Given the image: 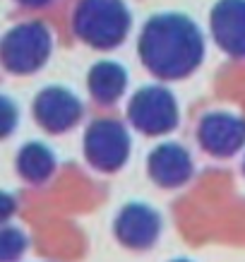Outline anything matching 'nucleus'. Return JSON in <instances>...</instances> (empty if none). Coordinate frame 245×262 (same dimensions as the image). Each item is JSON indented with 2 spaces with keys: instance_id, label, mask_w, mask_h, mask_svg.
I'll list each match as a JSON object with an SVG mask.
<instances>
[{
  "instance_id": "nucleus-1",
  "label": "nucleus",
  "mask_w": 245,
  "mask_h": 262,
  "mask_svg": "<svg viewBox=\"0 0 245 262\" xmlns=\"http://www.w3.org/2000/svg\"><path fill=\"white\" fill-rule=\"evenodd\" d=\"M202 56V39L192 22L183 17H157L142 34V58L147 68L164 77L190 72Z\"/></svg>"
},
{
  "instance_id": "nucleus-2",
  "label": "nucleus",
  "mask_w": 245,
  "mask_h": 262,
  "mask_svg": "<svg viewBox=\"0 0 245 262\" xmlns=\"http://www.w3.org/2000/svg\"><path fill=\"white\" fill-rule=\"evenodd\" d=\"M130 17L120 0H82L75 17L77 34L92 46H116L127 32Z\"/></svg>"
},
{
  "instance_id": "nucleus-3",
  "label": "nucleus",
  "mask_w": 245,
  "mask_h": 262,
  "mask_svg": "<svg viewBox=\"0 0 245 262\" xmlns=\"http://www.w3.org/2000/svg\"><path fill=\"white\" fill-rule=\"evenodd\" d=\"M48 56V34L41 24H24L3 41V58L15 70H32Z\"/></svg>"
},
{
  "instance_id": "nucleus-4",
  "label": "nucleus",
  "mask_w": 245,
  "mask_h": 262,
  "mask_svg": "<svg viewBox=\"0 0 245 262\" xmlns=\"http://www.w3.org/2000/svg\"><path fill=\"white\" fill-rule=\"evenodd\" d=\"M212 27L226 51L245 56V0H221L214 10Z\"/></svg>"
},
{
  "instance_id": "nucleus-5",
  "label": "nucleus",
  "mask_w": 245,
  "mask_h": 262,
  "mask_svg": "<svg viewBox=\"0 0 245 262\" xmlns=\"http://www.w3.org/2000/svg\"><path fill=\"white\" fill-rule=\"evenodd\" d=\"M89 82H92V87L99 96H116L123 87V72L111 63H101L92 72Z\"/></svg>"
},
{
  "instance_id": "nucleus-6",
  "label": "nucleus",
  "mask_w": 245,
  "mask_h": 262,
  "mask_svg": "<svg viewBox=\"0 0 245 262\" xmlns=\"http://www.w3.org/2000/svg\"><path fill=\"white\" fill-rule=\"evenodd\" d=\"M19 3H24V5H34V8H36V5H43V3H48V0H19Z\"/></svg>"
}]
</instances>
